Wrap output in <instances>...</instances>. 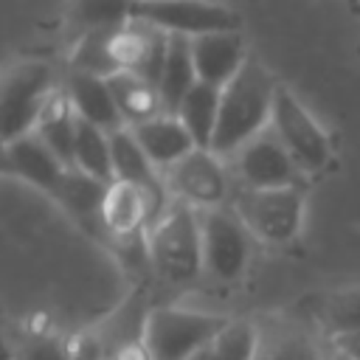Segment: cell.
Segmentation results:
<instances>
[{
	"label": "cell",
	"instance_id": "cell-9",
	"mask_svg": "<svg viewBox=\"0 0 360 360\" xmlns=\"http://www.w3.org/2000/svg\"><path fill=\"white\" fill-rule=\"evenodd\" d=\"M166 53H169V34L146 20L129 17L127 22L110 28V56L115 73L132 70L158 84Z\"/></svg>",
	"mask_w": 360,
	"mask_h": 360
},
{
	"label": "cell",
	"instance_id": "cell-5",
	"mask_svg": "<svg viewBox=\"0 0 360 360\" xmlns=\"http://www.w3.org/2000/svg\"><path fill=\"white\" fill-rule=\"evenodd\" d=\"M233 214L256 239L287 245L301 233L304 225V191L301 186L245 188L236 197Z\"/></svg>",
	"mask_w": 360,
	"mask_h": 360
},
{
	"label": "cell",
	"instance_id": "cell-22",
	"mask_svg": "<svg viewBox=\"0 0 360 360\" xmlns=\"http://www.w3.org/2000/svg\"><path fill=\"white\" fill-rule=\"evenodd\" d=\"M107 186L110 183H104L98 177H90L79 169H68L53 200L84 228H96V225H101V205H104Z\"/></svg>",
	"mask_w": 360,
	"mask_h": 360
},
{
	"label": "cell",
	"instance_id": "cell-29",
	"mask_svg": "<svg viewBox=\"0 0 360 360\" xmlns=\"http://www.w3.org/2000/svg\"><path fill=\"white\" fill-rule=\"evenodd\" d=\"M20 360H73V354L68 349V340L48 335V338H31L20 349Z\"/></svg>",
	"mask_w": 360,
	"mask_h": 360
},
{
	"label": "cell",
	"instance_id": "cell-14",
	"mask_svg": "<svg viewBox=\"0 0 360 360\" xmlns=\"http://www.w3.org/2000/svg\"><path fill=\"white\" fill-rule=\"evenodd\" d=\"M155 217H158L155 205L141 186L129 180H112L107 186L104 205H101V228L112 239L143 233L155 222Z\"/></svg>",
	"mask_w": 360,
	"mask_h": 360
},
{
	"label": "cell",
	"instance_id": "cell-8",
	"mask_svg": "<svg viewBox=\"0 0 360 360\" xmlns=\"http://www.w3.org/2000/svg\"><path fill=\"white\" fill-rule=\"evenodd\" d=\"M202 225V267L208 276L217 281H236L248 264H250V231L236 214L219 211V208H205L200 214Z\"/></svg>",
	"mask_w": 360,
	"mask_h": 360
},
{
	"label": "cell",
	"instance_id": "cell-7",
	"mask_svg": "<svg viewBox=\"0 0 360 360\" xmlns=\"http://www.w3.org/2000/svg\"><path fill=\"white\" fill-rule=\"evenodd\" d=\"M132 17L146 20L166 34H180L188 39L242 28V17L233 8L211 0H135Z\"/></svg>",
	"mask_w": 360,
	"mask_h": 360
},
{
	"label": "cell",
	"instance_id": "cell-13",
	"mask_svg": "<svg viewBox=\"0 0 360 360\" xmlns=\"http://www.w3.org/2000/svg\"><path fill=\"white\" fill-rule=\"evenodd\" d=\"M191 56H194L197 79L217 84V87H225L250 59L248 45L239 31H217V34L194 37Z\"/></svg>",
	"mask_w": 360,
	"mask_h": 360
},
{
	"label": "cell",
	"instance_id": "cell-4",
	"mask_svg": "<svg viewBox=\"0 0 360 360\" xmlns=\"http://www.w3.org/2000/svg\"><path fill=\"white\" fill-rule=\"evenodd\" d=\"M53 84V70L48 62L25 59L6 70L0 90V132L3 143L17 141L37 129L42 107L48 104Z\"/></svg>",
	"mask_w": 360,
	"mask_h": 360
},
{
	"label": "cell",
	"instance_id": "cell-19",
	"mask_svg": "<svg viewBox=\"0 0 360 360\" xmlns=\"http://www.w3.org/2000/svg\"><path fill=\"white\" fill-rule=\"evenodd\" d=\"M107 82H110L112 98H115L118 112H121V118H124L127 127L143 124V121H149V118H155V115L163 112L160 90L146 76L132 73V70H118V73L107 76Z\"/></svg>",
	"mask_w": 360,
	"mask_h": 360
},
{
	"label": "cell",
	"instance_id": "cell-10",
	"mask_svg": "<svg viewBox=\"0 0 360 360\" xmlns=\"http://www.w3.org/2000/svg\"><path fill=\"white\" fill-rule=\"evenodd\" d=\"M166 188L194 205V208H217L225 197H228V180L219 163V155H214L211 149H194L186 158H180L174 166H169L163 172Z\"/></svg>",
	"mask_w": 360,
	"mask_h": 360
},
{
	"label": "cell",
	"instance_id": "cell-25",
	"mask_svg": "<svg viewBox=\"0 0 360 360\" xmlns=\"http://www.w3.org/2000/svg\"><path fill=\"white\" fill-rule=\"evenodd\" d=\"M259 346V323L228 321V326L211 338L191 360H253Z\"/></svg>",
	"mask_w": 360,
	"mask_h": 360
},
{
	"label": "cell",
	"instance_id": "cell-24",
	"mask_svg": "<svg viewBox=\"0 0 360 360\" xmlns=\"http://www.w3.org/2000/svg\"><path fill=\"white\" fill-rule=\"evenodd\" d=\"M73 169L98 177L104 183L115 180L112 172V146H110V132L79 118L76 127V143H73Z\"/></svg>",
	"mask_w": 360,
	"mask_h": 360
},
{
	"label": "cell",
	"instance_id": "cell-30",
	"mask_svg": "<svg viewBox=\"0 0 360 360\" xmlns=\"http://www.w3.org/2000/svg\"><path fill=\"white\" fill-rule=\"evenodd\" d=\"M110 360H152V352L146 349L143 340H127V343L115 346Z\"/></svg>",
	"mask_w": 360,
	"mask_h": 360
},
{
	"label": "cell",
	"instance_id": "cell-20",
	"mask_svg": "<svg viewBox=\"0 0 360 360\" xmlns=\"http://www.w3.org/2000/svg\"><path fill=\"white\" fill-rule=\"evenodd\" d=\"M76 127H79V115L76 107L68 96L65 87H56L48 98V104L42 107V115L37 121V135L56 152V158L73 169V143H76Z\"/></svg>",
	"mask_w": 360,
	"mask_h": 360
},
{
	"label": "cell",
	"instance_id": "cell-18",
	"mask_svg": "<svg viewBox=\"0 0 360 360\" xmlns=\"http://www.w3.org/2000/svg\"><path fill=\"white\" fill-rule=\"evenodd\" d=\"M197 68H194V56H191V39L180 37V34H169V53L158 79V90H160V101H163V112L177 115L183 98L188 96V90L197 84Z\"/></svg>",
	"mask_w": 360,
	"mask_h": 360
},
{
	"label": "cell",
	"instance_id": "cell-21",
	"mask_svg": "<svg viewBox=\"0 0 360 360\" xmlns=\"http://www.w3.org/2000/svg\"><path fill=\"white\" fill-rule=\"evenodd\" d=\"M253 360H323V354L312 332L290 321H273L267 326L259 323V346Z\"/></svg>",
	"mask_w": 360,
	"mask_h": 360
},
{
	"label": "cell",
	"instance_id": "cell-12",
	"mask_svg": "<svg viewBox=\"0 0 360 360\" xmlns=\"http://www.w3.org/2000/svg\"><path fill=\"white\" fill-rule=\"evenodd\" d=\"M68 169L70 166H65L56 158V152L37 132H28L17 141L3 143V172L31 183L34 188H39L51 197L59 191Z\"/></svg>",
	"mask_w": 360,
	"mask_h": 360
},
{
	"label": "cell",
	"instance_id": "cell-34",
	"mask_svg": "<svg viewBox=\"0 0 360 360\" xmlns=\"http://www.w3.org/2000/svg\"><path fill=\"white\" fill-rule=\"evenodd\" d=\"M352 3H360V0H349V6H352Z\"/></svg>",
	"mask_w": 360,
	"mask_h": 360
},
{
	"label": "cell",
	"instance_id": "cell-26",
	"mask_svg": "<svg viewBox=\"0 0 360 360\" xmlns=\"http://www.w3.org/2000/svg\"><path fill=\"white\" fill-rule=\"evenodd\" d=\"M321 323L323 332L335 340L340 335H352L360 332V284L354 287H340L335 292H329L321 301Z\"/></svg>",
	"mask_w": 360,
	"mask_h": 360
},
{
	"label": "cell",
	"instance_id": "cell-27",
	"mask_svg": "<svg viewBox=\"0 0 360 360\" xmlns=\"http://www.w3.org/2000/svg\"><path fill=\"white\" fill-rule=\"evenodd\" d=\"M70 70H82V73H93V76H112L115 65L110 56V28L101 31H82L70 48Z\"/></svg>",
	"mask_w": 360,
	"mask_h": 360
},
{
	"label": "cell",
	"instance_id": "cell-28",
	"mask_svg": "<svg viewBox=\"0 0 360 360\" xmlns=\"http://www.w3.org/2000/svg\"><path fill=\"white\" fill-rule=\"evenodd\" d=\"M135 0H70V20L82 31H101L115 28L132 17Z\"/></svg>",
	"mask_w": 360,
	"mask_h": 360
},
{
	"label": "cell",
	"instance_id": "cell-2",
	"mask_svg": "<svg viewBox=\"0 0 360 360\" xmlns=\"http://www.w3.org/2000/svg\"><path fill=\"white\" fill-rule=\"evenodd\" d=\"M149 264L166 281L186 284L197 278L202 267V225L194 205L177 200L146 228Z\"/></svg>",
	"mask_w": 360,
	"mask_h": 360
},
{
	"label": "cell",
	"instance_id": "cell-3",
	"mask_svg": "<svg viewBox=\"0 0 360 360\" xmlns=\"http://www.w3.org/2000/svg\"><path fill=\"white\" fill-rule=\"evenodd\" d=\"M225 326H228L225 315L194 312L180 307H158L143 318L141 340L152 352V360H191Z\"/></svg>",
	"mask_w": 360,
	"mask_h": 360
},
{
	"label": "cell",
	"instance_id": "cell-31",
	"mask_svg": "<svg viewBox=\"0 0 360 360\" xmlns=\"http://www.w3.org/2000/svg\"><path fill=\"white\" fill-rule=\"evenodd\" d=\"M335 343V352L352 357V360H360V332H352V335H340L332 340Z\"/></svg>",
	"mask_w": 360,
	"mask_h": 360
},
{
	"label": "cell",
	"instance_id": "cell-33",
	"mask_svg": "<svg viewBox=\"0 0 360 360\" xmlns=\"http://www.w3.org/2000/svg\"><path fill=\"white\" fill-rule=\"evenodd\" d=\"M329 360H352V357H346V354H340V352H335Z\"/></svg>",
	"mask_w": 360,
	"mask_h": 360
},
{
	"label": "cell",
	"instance_id": "cell-16",
	"mask_svg": "<svg viewBox=\"0 0 360 360\" xmlns=\"http://www.w3.org/2000/svg\"><path fill=\"white\" fill-rule=\"evenodd\" d=\"M129 129L138 138V143L146 152V158L160 172H166L180 158H186L188 152L197 149V143H194L191 132L183 127V121L177 115H169V112H160V115H155V118H149L143 124H135Z\"/></svg>",
	"mask_w": 360,
	"mask_h": 360
},
{
	"label": "cell",
	"instance_id": "cell-11",
	"mask_svg": "<svg viewBox=\"0 0 360 360\" xmlns=\"http://www.w3.org/2000/svg\"><path fill=\"white\" fill-rule=\"evenodd\" d=\"M236 172L248 188H278V186H298L295 177L301 166L295 163L290 149L278 141V135L267 127L236 152Z\"/></svg>",
	"mask_w": 360,
	"mask_h": 360
},
{
	"label": "cell",
	"instance_id": "cell-15",
	"mask_svg": "<svg viewBox=\"0 0 360 360\" xmlns=\"http://www.w3.org/2000/svg\"><path fill=\"white\" fill-rule=\"evenodd\" d=\"M110 146H112V172H115V180H129L135 186H141L152 205H155V214L160 217L169 202H166V183L160 180V169L146 158V152L141 149L138 138L132 135L129 127H121L115 132H110ZM155 217V219H158Z\"/></svg>",
	"mask_w": 360,
	"mask_h": 360
},
{
	"label": "cell",
	"instance_id": "cell-32",
	"mask_svg": "<svg viewBox=\"0 0 360 360\" xmlns=\"http://www.w3.org/2000/svg\"><path fill=\"white\" fill-rule=\"evenodd\" d=\"M349 8H352V14H354V17H360V3H352Z\"/></svg>",
	"mask_w": 360,
	"mask_h": 360
},
{
	"label": "cell",
	"instance_id": "cell-23",
	"mask_svg": "<svg viewBox=\"0 0 360 360\" xmlns=\"http://www.w3.org/2000/svg\"><path fill=\"white\" fill-rule=\"evenodd\" d=\"M219 101H222V87L197 82L177 110V118L191 132V138L200 149H211L217 121H219Z\"/></svg>",
	"mask_w": 360,
	"mask_h": 360
},
{
	"label": "cell",
	"instance_id": "cell-1",
	"mask_svg": "<svg viewBox=\"0 0 360 360\" xmlns=\"http://www.w3.org/2000/svg\"><path fill=\"white\" fill-rule=\"evenodd\" d=\"M276 90L278 82L273 79V73L256 56H250L242 70L222 87L219 121L211 141V152L219 158L236 155L250 138L264 132L273 118Z\"/></svg>",
	"mask_w": 360,
	"mask_h": 360
},
{
	"label": "cell",
	"instance_id": "cell-6",
	"mask_svg": "<svg viewBox=\"0 0 360 360\" xmlns=\"http://www.w3.org/2000/svg\"><path fill=\"white\" fill-rule=\"evenodd\" d=\"M270 129L278 135V141L290 149L301 172H321L332 160V143L321 124L312 118V112L298 101V96L278 84L276 90V104H273V118Z\"/></svg>",
	"mask_w": 360,
	"mask_h": 360
},
{
	"label": "cell",
	"instance_id": "cell-17",
	"mask_svg": "<svg viewBox=\"0 0 360 360\" xmlns=\"http://www.w3.org/2000/svg\"><path fill=\"white\" fill-rule=\"evenodd\" d=\"M65 90H68L79 118H84V121L107 129V132H115V129L127 127L121 112H118V104L112 98L110 82L104 76H93V73H82V70H68Z\"/></svg>",
	"mask_w": 360,
	"mask_h": 360
}]
</instances>
